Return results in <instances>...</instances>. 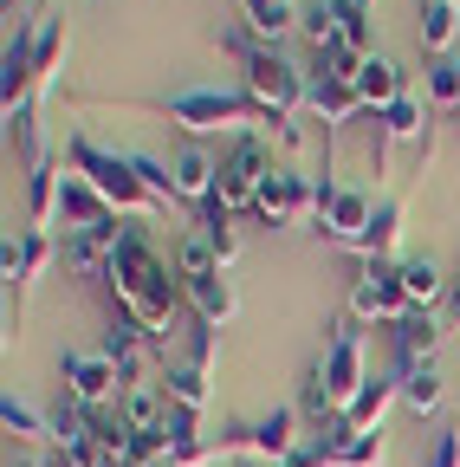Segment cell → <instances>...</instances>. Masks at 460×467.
I'll use <instances>...</instances> for the list:
<instances>
[{
	"mask_svg": "<svg viewBox=\"0 0 460 467\" xmlns=\"http://www.w3.org/2000/svg\"><path fill=\"white\" fill-rule=\"evenodd\" d=\"M104 279H110V292H118V318L143 325L149 344H156V364H169L176 358L169 337H176V318H182V299H189L182 273H169V260L149 247L143 227H124V247H118V260H110Z\"/></svg>",
	"mask_w": 460,
	"mask_h": 467,
	"instance_id": "cell-1",
	"label": "cell"
},
{
	"mask_svg": "<svg viewBox=\"0 0 460 467\" xmlns=\"http://www.w3.org/2000/svg\"><path fill=\"white\" fill-rule=\"evenodd\" d=\"M66 156H72V169L85 175V182L110 202V214H156V208H169V202L143 182V175H137L130 156H110V150H97L91 137H72Z\"/></svg>",
	"mask_w": 460,
	"mask_h": 467,
	"instance_id": "cell-2",
	"label": "cell"
},
{
	"mask_svg": "<svg viewBox=\"0 0 460 467\" xmlns=\"http://www.w3.org/2000/svg\"><path fill=\"white\" fill-rule=\"evenodd\" d=\"M169 110V124H182V130H247V124H260V104L247 98V91H176L162 104Z\"/></svg>",
	"mask_w": 460,
	"mask_h": 467,
	"instance_id": "cell-3",
	"label": "cell"
},
{
	"mask_svg": "<svg viewBox=\"0 0 460 467\" xmlns=\"http://www.w3.org/2000/svg\"><path fill=\"white\" fill-rule=\"evenodd\" d=\"M266 175H272V156H266V143H260V137H234V150L220 156V182H214V202H220L227 214H247V208L260 202V189H266Z\"/></svg>",
	"mask_w": 460,
	"mask_h": 467,
	"instance_id": "cell-4",
	"label": "cell"
},
{
	"mask_svg": "<svg viewBox=\"0 0 460 467\" xmlns=\"http://www.w3.org/2000/svg\"><path fill=\"white\" fill-rule=\"evenodd\" d=\"M370 214H376V202L363 195V189H337L331 175L318 182V208H312V221H318V234L324 241H337V247H363V234H370Z\"/></svg>",
	"mask_w": 460,
	"mask_h": 467,
	"instance_id": "cell-5",
	"label": "cell"
},
{
	"mask_svg": "<svg viewBox=\"0 0 460 467\" xmlns=\"http://www.w3.org/2000/svg\"><path fill=\"white\" fill-rule=\"evenodd\" d=\"M351 312L357 318H409L415 306H409V292H402V273H395V260H363L357 266V285H351Z\"/></svg>",
	"mask_w": 460,
	"mask_h": 467,
	"instance_id": "cell-6",
	"label": "cell"
},
{
	"mask_svg": "<svg viewBox=\"0 0 460 467\" xmlns=\"http://www.w3.org/2000/svg\"><path fill=\"white\" fill-rule=\"evenodd\" d=\"M324 389H331V402H337V416L357 402V389L370 383L363 377V331H351V325H337L331 337H324Z\"/></svg>",
	"mask_w": 460,
	"mask_h": 467,
	"instance_id": "cell-7",
	"label": "cell"
},
{
	"mask_svg": "<svg viewBox=\"0 0 460 467\" xmlns=\"http://www.w3.org/2000/svg\"><path fill=\"white\" fill-rule=\"evenodd\" d=\"M59 377H66V396H78L85 409H104L124 396V370L104 358V350H66L59 358Z\"/></svg>",
	"mask_w": 460,
	"mask_h": 467,
	"instance_id": "cell-8",
	"label": "cell"
},
{
	"mask_svg": "<svg viewBox=\"0 0 460 467\" xmlns=\"http://www.w3.org/2000/svg\"><path fill=\"white\" fill-rule=\"evenodd\" d=\"M299 409H272V416H260V422H240V429H227L214 448H247L253 461H292V448H299Z\"/></svg>",
	"mask_w": 460,
	"mask_h": 467,
	"instance_id": "cell-9",
	"label": "cell"
},
{
	"mask_svg": "<svg viewBox=\"0 0 460 467\" xmlns=\"http://www.w3.org/2000/svg\"><path fill=\"white\" fill-rule=\"evenodd\" d=\"M305 208H318V189L305 182L299 169H272V175H266V189H260V202H253V214L272 221V227H292Z\"/></svg>",
	"mask_w": 460,
	"mask_h": 467,
	"instance_id": "cell-10",
	"label": "cell"
},
{
	"mask_svg": "<svg viewBox=\"0 0 460 467\" xmlns=\"http://www.w3.org/2000/svg\"><path fill=\"white\" fill-rule=\"evenodd\" d=\"M118 247H124V227H118V221L85 227V234H66V273H78V279H104L110 260H118Z\"/></svg>",
	"mask_w": 460,
	"mask_h": 467,
	"instance_id": "cell-11",
	"label": "cell"
},
{
	"mask_svg": "<svg viewBox=\"0 0 460 467\" xmlns=\"http://www.w3.org/2000/svg\"><path fill=\"white\" fill-rule=\"evenodd\" d=\"M305 104L324 117V137H337L351 117L363 110V98H357V78H331V72H305Z\"/></svg>",
	"mask_w": 460,
	"mask_h": 467,
	"instance_id": "cell-12",
	"label": "cell"
},
{
	"mask_svg": "<svg viewBox=\"0 0 460 467\" xmlns=\"http://www.w3.org/2000/svg\"><path fill=\"white\" fill-rule=\"evenodd\" d=\"M324 435H331V467H389V429L324 422Z\"/></svg>",
	"mask_w": 460,
	"mask_h": 467,
	"instance_id": "cell-13",
	"label": "cell"
},
{
	"mask_svg": "<svg viewBox=\"0 0 460 467\" xmlns=\"http://www.w3.org/2000/svg\"><path fill=\"white\" fill-rule=\"evenodd\" d=\"M104 221H118V214H110V202L85 182L78 169H66V189H59V227H66V234H85V227H104Z\"/></svg>",
	"mask_w": 460,
	"mask_h": 467,
	"instance_id": "cell-14",
	"label": "cell"
},
{
	"mask_svg": "<svg viewBox=\"0 0 460 467\" xmlns=\"http://www.w3.org/2000/svg\"><path fill=\"white\" fill-rule=\"evenodd\" d=\"M156 383L169 389V402H176V409H195V416L208 409V364L189 358V350H182V358H169V364L156 370Z\"/></svg>",
	"mask_w": 460,
	"mask_h": 467,
	"instance_id": "cell-15",
	"label": "cell"
},
{
	"mask_svg": "<svg viewBox=\"0 0 460 467\" xmlns=\"http://www.w3.org/2000/svg\"><path fill=\"white\" fill-rule=\"evenodd\" d=\"M46 260H52V234H46V227H20L14 241H7V285L26 292V285L46 273Z\"/></svg>",
	"mask_w": 460,
	"mask_h": 467,
	"instance_id": "cell-16",
	"label": "cell"
},
{
	"mask_svg": "<svg viewBox=\"0 0 460 467\" xmlns=\"http://www.w3.org/2000/svg\"><path fill=\"white\" fill-rule=\"evenodd\" d=\"M169 175H176V202H214V182H220V162L208 150H182L176 162H169Z\"/></svg>",
	"mask_w": 460,
	"mask_h": 467,
	"instance_id": "cell-17",
	"label": "cell"
},
{
	"mask_svg": "<svg viewBox=\"0 0 460 467\" xmlns=\"http://www.w3.org/2000/svg\"><path fill=\"white\" fill-rule=\"evenodd\" d=\"M357 98H363V110H389L395 98H409V91H402V66L383 58V52H370L357 66Z\"/></svg>",
	"mask_w": 460,
	"mask_h": 467,
	"instance_id": "cell-18",
	"label": "cell"
},
{
	"mask_svg": "<svg viewBox=\"0 0 460 467\" xmlns=\"http://www.w3.org/2000/svg\"><path fill=\"white\" fill-rule=\"evenodd\" d=\"M395 273H402V292H409V306H415V312H434L447 292H454V285L441 279V266H434V260H422V254L395 260Z\"/></svg>",
	"mask_w": 460,
	"mask_h": 467,
	"instance_id": "cell-19",
	"label": "cell"
},
{
	"mask_svg": "<svg viewBox=\"0 0 460 467\" xmlns=\"http://www.w3.org/2000/svg\"><path fill=\"white\" fill-rule=\"evenodd\" d=\"M59 189H66V169H59V162H33V182H26V214H33V227H52V221H59Z\"/></svg>",
	"mask_w": 460,
	"mask_h": 467,
	"instance_id": "cell-20",
	"label": "cell"
},
{
	"mask_svg": "<svg viewBox=\"0 0 460 467\" xmlns=\"http://www.w3.org/2000/svg\"><path fill=\"white\" fill-rule=\"evenodd\" d=\"M182 285H189L195 318H208V325H227V318H234V285H227V273H201V279H182Z\"/></svg>",
	"mask_w": 460,
	"mask_h": 467,
	"instance_id": "cell-21",
	"label": "cell"
},
{
	"mask_svg": "<svg viewBox=\"0 0 460 467\" xmlns=\"http://www.w3.org/2000/svg\"><path fill=\"white\" fill-rule=\"evenodd\" d=\"M434 358V312H409V318H395V370H409Z\"/></svg>",
	"mask_w": 460,
	"mask_h": 467,
	"instance_id": "cell-22",
	"label": "cell"
},
{
	"mask_svg": "<svg viewBox=\"0 0 460 467\" xmlns=\"http://www.w3.org/2000/svg\"><path fill=\"white\" fill-rule=\"evenodd\" d=\"M441 396H447V383H441V364H434V358H422V364L402 370V402H409L415 416H428Z\"/></svg>",
	"mask_w": 460,
	"mask_h": 467,
	"instance_id": "cell-23",
	"label": "cell"
},
{
	"mask_svg": "<svg viewBox=\"0 0 460 467\" xmlns=\"http://www.w3.org/2000/svg\"><path fill=\"white\" fill-rule=\"evenodd\" d=\"M395 241H402V202H376L370 214V234H363V260H395Z\"/></svg>",
	"mask_w": 460,
	"mask_h": 467,
	"instance_id": "cell-24",
	"label": "cell"
},
{
	"mask_svg": "<svg viewBox=\"0 0 460 467\" xmlns=\"http://www.w3.org/2000/svg\"><path fill=\"white\" fill-rule=\"evenodd\" d=\"M292 0H247V26H253V39L260 46H279L285 33H292Z\"/></svg>",
	"mask_w": 460,
	"mask_h": 467,
	"instance_id": "cell-25",
	"label": "cell"
},
{
	"mask_svg": "<svg viewBox=\"0 0 460 467\" xmlns=\"http://www.w3.org/2000/svg\"><path fill=\"white\" fill-rule=\"evenodd\" d=\"M454 26H460V7H454V0H422V46H428L434 58H447Z\"/></svg>",
	"mask_w": 460,
	"mask_h": 467,
	"instance_id": "cell-26",
	"label": "cell"
},
{
	"mask_svg": "<svg viewBox=\"0 0 460 467\" xmlns=\"http://www.w3.org/2000/svg\"><path fill=\"white\" fill-rule=\"evenodd\" d=\"M0 422H7L14 441H52V416H39L26 396H7V402H0Z\"/></svg>",
	"mask_w": 460,
	"mask_h": 467,
	"instance_id": "cell-27",
	"label": "cell"
},
{
	"mask_svg": "<svg viewBox=\"0 0 460 467\" xmlns=\"http://www.w3.org/2000/svg\"><path fill=\"white\" fill-rule=\"evenodd\" d=\"M201 234H208V247H214L220 266L240 254V227H234V214H227L220 202H201Z\"/></svg>",
	"mask_w": 460,
	"mask_h": 467,
	"instance_id": "cell-28",
	"label": "cell"
},
{
	"mask_svg": "<svg viewBox=\"0 0 460 467\" xmlns=\"http://www.w3.org/2000/svg\"><path fill=\"white\" fill-rule=\"evenodd\" d=\"M409 137H422V104L415 98H395L383 110V143H409Z\"/></svg>",
	"mask_w": 460,
	"mask_h": 467,
	"instance_id": "cell-29",
	"label": "cell"
},
{
	"mask_svg": "<svg viewBox=\"0 0 460 467\" xmlns=\"http://www.w3.org/2000/svg\"><path fill=\"white\" fill-rule=\"evenodd\" d=\"M428 91H434L441 104H454V110H460V58H434V72H428Z\"/></svg>",
	"mask_w": 460,
	"mask_h": 467,
	"instance_id": "cell-30",
	"label": "cell"
},
{
	"mask_svg": "<svg viewBox=\"0 0 460 467\" xmlns=\"http://www.w3.org/2000/svg\"><path fill=\"white\" fill-rule=\"evenodd\" d=\"M422 467H460V429H441L434 441H428V461Z\"/></svg>",
	"mask_w": 460,
	"mask_h": 467,
	"instance_id": "cell-31",
	"label": "cell"
},
{
	"mask_svg": "<svg viewBox=\"0 0 460 467\" xmlns=\"http://www.w3.org/2000/svg\"><path fill=\"white\" fill-rule=\"evenodd\" d=\"M7 467H46V461H39V454H26V448H14V454H7Z\"/></svg>",
	"mask_w": 460,
	"mask_h": 467,
	"instance_id": "cell-32",
	"label": "cell"
},
{
	"mask_svg": "<svg viewBox=\"0 0 460 467\" xmlns=\"http://www.w3.org/2000/svg\"><path fill=\"white\" fill-rule=\"evenodd\" d=\"M454 325H460V285H454Z\"/></svg>",
	"mask_w": 460,
	"mask_h": 467,
	"instance_id": "cell-33",
	"label": "cell"
},
{
	"mask_svg": "<svg viewBox=\"0 0 460 467\" xmlns=\"http://www.w3.org/2000/svg\"><path fill=\"white\" fill-rule=\"evenodd\" d=\"M454 285H460V279H454Z\"/></svg>",
	"mask_w": 460,
	"mask_h": 467,
	"instance_id": "cell-34",
	"label": "cell"
}]
</instances>
